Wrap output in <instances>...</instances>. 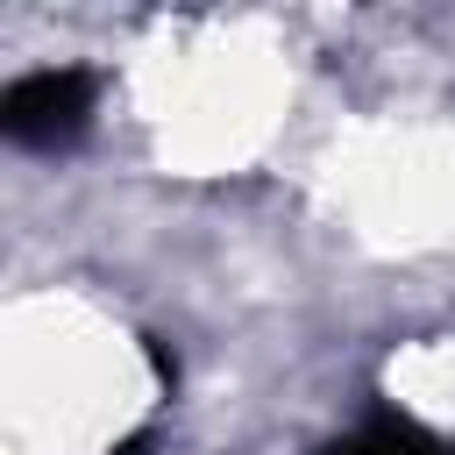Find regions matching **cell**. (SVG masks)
I'll return each instance as SVG.
<instances>
[{
	"label": "cell",
	"instance_id": "1",
	"mask_svg": "<svg viewBox=\"0 0 455 455\" xmlns=\"http://www.w3.org/2000/svg\"><path fill=\"white\" fill-rule=\"evenodd\" d=\"M92 121V78L85 71H28L0 92V128L21 149H64Z\"/></svg>",
	"mask_w": 455,
	"mask_h": 455
},
{
	"label": "cell",
	"instance_id": "2",
	"mask_svg": "<svg viewBox=\"0 0 455 455\" xmlns=\"http://www.w3.org/2000/svg\"><path fill=\"white\" fill-rule=\"evenodd\" d=\"M327 455H455L448 441H434L427 427H412V419H398V412H377L370 427H355V434H341Z\"/></svg>",
	"mask_w": 455,
	"mask_h": 455
}]
</instances>
